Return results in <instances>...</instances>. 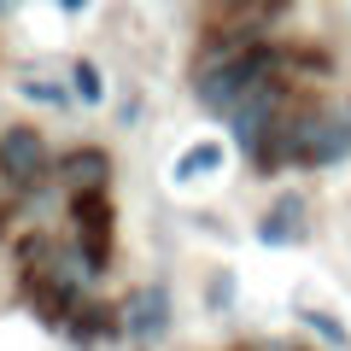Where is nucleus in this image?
Segmentation results:
<instances>
[{
    "instance_id": "5",
    "label": "nucleus",
    "mask_w": 351,
    "mask_h": 351,
    "mask_svg": "<svg viewBox=\"0 0 351 351\" xmlns=\"http://www.w3.org/2000/svg\"><path fill=\"white\" fill-rule=\"evenodd\" d=\"M170 287H158V281H147V287H135L123 299V311H117V328L129 334V346H158L164 334H170Z\"/></svg>"
},
{
    "instance_id": "8",
    "label": "nucleus",
    "mask_w": 351,
    "mask_h": 351,
    "mask_svg": "<svg viewBox=\"0 0 351 351\" xmlns=\"http://www.w3.org/2000/svg\"><path fill=\"white\" fill-rule=\"evenodd\" d=\"M53 176H59L71 193H106V176H112V158H106L100 147H76L64 152L59 164H53Z\"/></svg>"
},
{
    "instance_id": "3",
    "label": "nucleus",
    "mask_w": 351,
    "mask_h": 351,
    "mask_svg": "<svg viewBox=\"0 0 351 351\" xmlns=\"http://www.w3.org/2000/svg\"><path fill=\"white\" fill-rule=\"evenodd\" d=\"M0 182L12 193H36L41 182H53V152L41 141V129H29V123L0 129Z\"/></svg>"
},
{
    "instance_id": "1",
    "label": "nucleus",
    "mask_w": 351,
    "mask_h": 351,
    "mask_svg": "<svg viewBox=\"0 0 351 351\" xmlns=\"http://www.w3.org/2000/svg\"><path fill=\"white\" fill-rule=\"evenodd\" d=\"M276 76V53L263 47V41H228L223 53H211V59L199 64V76H193V94H199L205 112L228 117L240 100H246L258 82H269Z\"/></svg>"
},
{
    "instance_id": "4",
    "label": "nucleus",
    "mask_w": 351,
    "mask_h": 351,
    "mask_svg": "<svg viewBox=\"0 0 351 351\" xmlns=\"http://www.w3.org/2000/svg\"><path fill=\"white\" fill-rule=\"evenodd\" d=\"M281 112H287V82H276V76H269V82H258V88L246 94V100H240L234 112H228V129H234V141L252 152V158H258L263 135H269V129L281 123Z\"/></svg>"
},
{
    "instance_id": "17",
    "label": "nucleus",
    "mask_w": 351,
    "mask_h": 351,
    "mask_svg": "<svg viewBox=\"0 0 351 351\" xmlns=\"http://www.w3.org/2000/svg\"><path fill=\"white\" fill-rule=\"evenodd\" d=\"M234 6H252V0H234Z\"/></svg>"
},
{
    "instance_id": "15",
    "label": "nucleus",
    "mask_w": 351,
    "mask_h": 351,
    "mask_svg": "<svg viewBox=\"0 0 351 351\" xmlns=\"http://www.w3.org/2000/svg\"><path fill=\"white\" fill-rule=\"evenodd\" d=\"M59 6H64V12H82V6H88V0H59Z\"/></svg>"
},
{
    "instance_id": "11",
    "label": "nucleus",
    "mask_w": 351,
    "mask_h": 351,
    "mask_svg": "<svg viewBox=\"0 0 351 351\" xmlns=\"http://www.w3.org/2000/svg\"><path fill=\"white\" fill-rule=\"evenodd\" d=\"M205 304H211V311H228V304H234V269H217V276L205 281Z\"/></svg>"
},
{
    "instance_id": "6",
    "label": "nucleus",
    "mask_w": 351,
    "mask_h": 351,
    "mask_svg": "<svg viewBox=\"0 0 351 351\" xmlns=\"http://www.w3.org/2000/svg\"><path fill=\"white\" fill-rule=\"evenodd\" d=\"M71 217H76V252H82V258L94 263V276H100L106 258H112V205H106V193H76Z\"/></svg>"
},
{
    "instance_id": "16",
    "label": "nucleus",
    "mask_w": 351,
    "mask_h": 351,
    "mask_svg": "<svg viewBox=\"0 0 351 351\" xmlns=\"http://www.w3.org/2000/svg\"><path fill=\"white\" fill-rule=\"evenodd\" d=\"M12 6H18V0H0V18H6V12H12Z\"/></svg>"
},
{
    "instance_id": "12",
    "label": "nucleus",
    "mask_w": 351,
    "mask_h": 351,
    "mask_svg": "<svg viewBox=\"0 0 351 351\" xmlns=\"http://www.w3.org/2000/svg\"><path fill=\"white\" fill-rule=\"evenodd\" d=\"M304 322H311V328H316V334H322V339H328V346H339V351H346V346H351V334H346V328H339V322H334V316H328V311H304Z\"/></svg>"
},
{
    "instance_id": "10",
    "label": "nucleus",
    "mask_w": 351,
    "mask_h": 351,
    "mask_svg": "<svg viewBox=\"0 0 351 351\" xmlns=\"http://www.w3.org/2000/svg\"><path fill=\"white\" fill-rule=\"evenodd\" d=\"M71 94L82 106H100L106 100V76H100V64H94V59H76L71 64Z\"/></svg>"
},
{
    "instance_id": "13",
    "label": "nucleus",
    "mask_w": 351,
    "mask_h": 351,
    "mask_svg": "<svg viewBox=\"0 0 351 351\" xmlns=\"http://www.w3.org/2000/svg\"><path fill=\"white\" fill-rule=\"evenodd\" d=\"M18 88H24L29 100H41V106H64V100H71L64 88H53V82H47V76H24V82H18Z\"/></svg>"
},
{
    "instance_id": "9",
    "label": "nucleus",
    "mask_w": 351,
    "mask_h": 351,
    "mask_svg": "<svg viewBox=\"0 0 351 351\" xmlns=\"http://www.w3.org/2000/svg\"><path fill=\"white\" fill-rule=\"evenodd\" d=\"M205 170H223V141H193L182 158H176V182H193V176H205Z\"/></svg>"
},
{
    "instance_id": "7",
    "label": "nucleus",
    "mask_w": 351,
    "mask_h": 351,
    "mask_svg": "<svg viewBox=\"0 0 351 351\" xmlns=\"http://www.w3.org/2000/svg\"><path fill=\"white\" fill-rule=\"evenodd\" d=\"M304 217H311L304 193H281V199L258 217V240H263V246H299V240L311 234V228H304Z\"/></svg>"
},
{
    "instance_id": "14",
    "label": "nucleus",
    "mask_w": 351,
    "mask_h": 351,
    "mask_svg": "<svg viewBox=\"0 0 351 351\" xmlns=\"http://www.w3.org/2000/svg\"><path fill=\"white\" fill-rule=\"evenodd\" d=\"M12 199H18V193L6 188V182H0V223H6V211H12Z\"/></svg>"
},
{
    "instance_id": "2",
    "label": "nucleus",
    "mask_w": 351,
    "mask_h": 351,
    "mask_svg": "<svg viewBox=\"0 0 351 351\" xmlns=\"http://www.w3.org/2000/svg\"><path fill=\"white\" fill-rule=\"evenodd\" d=\"M351 158V100L311 106L293 123V164H339Z\"/></svg>"
}]
</instances>
